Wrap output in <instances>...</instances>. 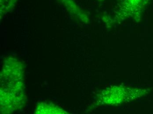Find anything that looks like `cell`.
I'll return each instance as SVG.
<instances>
[{"label":"cell","mask_w":153,"mask_h":114,"mask_svg":"<svg viewBox=\"0 0 153 114\" xmlns=\"http://www.w3.org/2000/svg\"><path fill=\"white\" fill-rule=\"evenodd\" d=\"M23 68L13 58L4 63L1 72V110L2 113H12L23 105Z\"/></svg>","instance_id":"cell-1"},{"label":"cell","mask_w":153,"mask_h":114,"mask_svg":"<svg viewBox=\"0 0 153 114\" xmlns=\"http://www.w3.org/2000/svg\"><path fill=\"white\" fill-rule=\"evenodd\" d=\"M35 114H67L59 107L48 103H41L36 108Z\"/></svg>","instance_id":"cell-2"}]
</instances>
